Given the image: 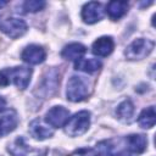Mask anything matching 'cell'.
Masks as SVG:
<instances>
[{
    "label": "cell",
    "instance_id": "2",
    "mask_svg": "<svg viewBox=\"0 0 156 156\" xmlns=\"http://www.w3.org/2000/svg\"><path fill=\"white\" fill-rule=\"evenodd\" d=\"M32 69L28 67H12V68H4L0 71V87H7L9 84L13 83L18 89L24 90L29 82H30Z\"/></svg>",
    "mask_w": 156,
    "mask_h": 156
},
{
    "label": "cell",
    "instance_id": "13",
    "mask_svg": "<svg viewBox=\"0 0 156 156\" xmlns=\"http://www.w3.org/2000/svg\"><path fill=\"white\" fill-rule=\"evenodd\" d=\"M87 52V48L80 43H72L66 45L62 51L61 56L68 61H78L84 54Z\"/></svg>",
    "mask_w": 156,
    "mask_h": 156
},
{
    "label": "cell",
    "instance_id": "15",
    "mask_svg": "<svg viewBox=\"0 0 156 156\" xmlns=\"http://www.w3.org/2000/svg\"><path fill=\"white\" fill-rule=\"evenodd\" d=\"M128 10V2L127 1H110L106 5V12L108 17L113 21L119 20L122 16L127 13Z\"/></svg>",
    "mask_w": 156,
    "mask_h": 156
},
{
    "label": "cell",
    "instance_id": "11",
    "mask_svg": "<svg viewBox=\"0 0 156 156\" xmlns=\"http://www.w3.org/2000/svg\"><path fill=\"white\" fill-rule=\"evenodd\" d=\"M113 48H115V41L111 37H100L99 39H96L94 43H93V54L94 55H98L100 57H106L108 56L112 51H113Z\"/></svg>",
    "mask_w": 156,
    "mask_h": 156
},
{
    "label": "cell",
    "instance_id": "8",
    "mask_svg": "<svg viewBox=\"0 0 156 156\" xmlns=\"http://www.w3.org/2000/svg\"><path fill=\"white\" fill-rule=\"evenodd\" d=\"M69 119V111L63 106H54L45 115V122L54 128L63 127Z\"/></svg>",
    "mask_w": 156,
    "mask_h": 156
},
{
    "label": "cell",
    "instance_id": "14",
    "mask_svg": "<svg viewBox=\"0 0 156 156\" xmlns=\"http://www.w3.org/2000/svg\"><path fill=\"white\" fill-rule=\"evenodd\" d=\"M17 124H18V117L15 111H10L5 116L0 117V138L15 130Z\"/></svg>",
    "mask_w": 156,
    "mask_h": 156
},
{
    "label": "cell",
    "instance_id": "16",
    "mask_svg": "<svg viewBox=\"0 0 156 156\" xmlns=\"http://www.w3.org/2000/svg\"><path fill=\"white\" fill-rule=\"evenodd\" d=\"M74 68L85 73H94L101 68V62L98 58H79L76 61Z\"/></svg>",
    "mask_w": 156,
    "mask_h": 156
},
{
    "label": "cell",
    "instance_id": "3",
    "mask_svg": "<svg viewBox=\"0 0 156 156\" xmlns=\"http://www.w3.org/2000/svg\"><path fill=\"white\" fill-rule=\"evenodd\" d=\"M90 126V112L79 111L74 113L65 124V132L69 136H79L84 134Z\"/></svg>",
    "mask_w": 156,
    "mask_h": 156
},
{
    "label": "cell",
    "instance_id": "5",
    "mask_svg": "<svg viewBox=\"0 0 156 156\" xmlns=\"http://www.w3.org/2000/svg\"><path fill=\"white\" fill-rule=\"evenodd\" d=\"M155 46V43L150 39L139 38L133 40L124 50V55L128 60H141L147 56Z\"/></svg>",
    "mask_w": 156,
    "mask_h": 156
},
{
    "label": "cell",
    "instance_id": "4",
    "mask_svg": "<svg viewBox=\"0 0 156 156\" xmlns=\"http://www.w3.org/2000/svg\"><path fill=\"white\" fill-rule=\"evenodd\" d=\"M66 95L69 101L78 102L83 101L89 95V84L85 78L80 76H72L68 79Z\"/></svg>",
    "mask_w": 156,
    "mask_h": 156
},
{
    "label": "cell",
    "instance_id": "19",
    "mask_svg": "<svg viewBox=\"0 0 156 156\" xmlns=\"http://www.w3.org/2000/svg\"><path fill=\"white\" fill-rule=\"evenodd\" d=\"M46 2L41 0H28L23 4V10L26 12H38L45 7Z\"/></svg>",
    "mask_w": 156,
    "mask_h": 156
},
{
    "label": "cell",
    "instance_id": "20",
    "mask_svg": "<svg viewBox=\"0 0 156 156\" xmlns=\"http://www.w3.org/2000/svg\"><path fill=\"white\" fill-rule=\"evenodd\" d=\"M69 156H99L98 150L91 147H80L76 151H73Z\"/></svg>",
    "mask_w": 156,
    "mask_h": 156
},
{
    "label": "cell",
    "instance_id": "12",
    "mask_svg": "<svg viewBox=\"0 0 156 156\" xmlns=\"http://www.w3.org/2000/svg\"><path fill=\"white\" fill-rule=\"evenodd\" d=\"M29 133L37 140L48 139V138L52 136V134H54V132L49 127H46L45 124H43V122H41L40 118H35L34 121H32L29 123Z\"/></svg>",
    "mask_w": 156,
    "mask_h": 156
},
{
    "label": "cell",
    "instance_id": "9",
    "mask_svg": "<svg viewBox=\"0 0 156 156\" xmlns=\"http://www.w3.org/2000/svg\"><path fill=\"white\" fill-rule=\"evenodd\" d=\"M104 5L101 2H96V1H91L88 2L83 6L82 9V18L85 23L88 24H93L99 22L102 17H104Z\"/></svg>",
    "mask_w": 156,
    "mask_h": 156
},
{
    "label": "cell",
    "instance_id": "23",
    "mask_svg": "<svg viewBox=\"0 0 156 156\" xmlns=\"http://www.w3.org/2000/svg\"><path fill=\"white\" fill-rule=\"evenodd\" d=\"M5 5H7V1H0V9L4 7Z\"/></svg>",
    "mask_w": 156,
    "mask_h": 156
},
{
    "label": "cell",
    "instance_id": "10",
    "mask_svg": "<svg viewBox=\"0 0 156 156\" xmlns=\"http://www.w3.org/2000/svg\"><path fill=\"white\" fill-rule=\"evenodd\" d=\"M21 57L24 62L30 65H38L41 63L46 57V51L43 46L37 44H30L26 46L21 54Z\"/></svg>",
    "mask_w": 156,
    "mask_h": 156
},
{
    "label": "cell",
    "instance_id": "22",
    "mask_svg": "<svg viewBox=\"0 0 156 156\" xmlns=\"http://www.w3.org/2000/svg\"><path fill=\"white\" fill-rule=\"evenodd\" d=\"M5 108H6V100L2 96H0V112H2Z\"/></svg>",
    "mask_w": 156,
    "mask_h": 156
},
{
    "label": "cell",
    "instance_id": "18",
    "mask_svg": "<svg viewBox=\"0 0 156 156\" xmlns=\"http://www.w3.org/2000/svg\"><path fill=\"white\" fill-rule=\"evenodd\" d=\"M155 121H156V115H155V107L150 106L146 107L145 110L141 111V113L138 117V123L141 128H152L155 126Z\"/></svg>",
    "mask_w": 156,
    "mask_h": 156
},
{
    "label": "cell",
    "instance_id": "17",
    "mask_svg": "<svg viewBox=\"0 0 156 156\" xmlns=\"http://www.w3.org/2000/svg\"><path fill=\"white\" fill-rule=\"evenodd\" d=\"M116 113H117V117L119 121L122 122H130L132 118H133V115H134V105L130 100H124L122 101L117 110H116Z\"/></svg>",
    "mask_w": 156,
    "mask_h": 156
},
{
    "label": "cell",
    "instance_id": "7",
    "mask_svg": "<svg viewBox=\"0 0 156 156\" xmlns=\"http://www.w3.org/2000/svg\"><path fill=\"white\" fill-rule=\"evenodd\" d=\"M58 83H60V78H58L57 71L49 69L45 72L40 84L37 88L39 90V94H41L43 96H51L55 93V90L57 89Z\"/></svg>",
    "mask_w": 156,
    "mask_h": 156
},
{
    "label": "cell",
    "instance_id": "6",
    "mask_svg": "<svg viewBox=\"0 0 156 156\" xmlns=\"http://www.w3.org/2000/svg\"><path fill=\"white\" fill-rule=\"evenodd\" d=\"M0 30L2 33H5L7 37L16 39L26 33L27 24L23 20H20L16 17H10V18L0 21Z\"/></svg>",
    "mask_w": 156,
    "mask_h": 156
},
{
    "label": "cell",
    "instance_id": "21",
    "mask_svg": "<svg viewBox=\"0 0 156 156\" xmlns=\"http://www.w3.org/2000/svg\"><path fill=\"white\" fill-rule=\"evenodd\" d=\"M46 152L48 150H34V149H30L28 147L21 156H46Z\"/></svg>",
    "mask_w": 156,
    "mask_h": 156
},
{
    "label": "cell",
    "instance_id": "1",
    "mask_svg": "<svg viewBox=\"0 0 156 156\" xmlns=\"http://www.w3.org/2000/svg\"><path fill=\"white\" fill-rule=\"evenodd\" d=\"M147 139L143 134H129L100 141L96 150L102 156H139L146 149Z\"/></svg>",
    "mask_w": 156,
    "mask_h": 156
}]
</instances>
